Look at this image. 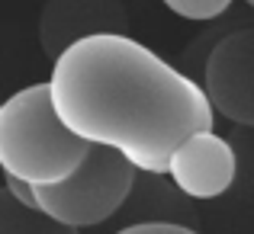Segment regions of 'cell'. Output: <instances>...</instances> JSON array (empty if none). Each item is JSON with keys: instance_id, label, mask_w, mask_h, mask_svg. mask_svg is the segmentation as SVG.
Instances as JSON below:
<instances>
[{"instance_id": "6da1fadb", "label": "cell", "mask_w": 254, "mask_h": 234, "mask_svg": "<svg viewBox=\"0 0 254 234\" xmlns=\"http://www.w3.org/2000/svg\"><path fill=\"white\" fill-rule=\"evenodd\" d=\"M49 93L77 138L119 151L151 177L168 170L171 151L187 135L212 129L216 119L199 80L129 32L71 42L52 61Z\"/></svg>"}, {"instance_id": "7a4b0ae2", "label": "cell", "mask_w": 254, "mask_h": 234, "mask_svg": "<svg viewBox=\"0 0 254 234\" xmlns=\"http://www.w3.org/2000/svg\"><path fill=\"white\" fill-rule=\"evenodd\" d=\"M90 144L55 112L45 84H29L0 103V170L29 186H52L77 170Z\"/></svg>"}, {"instance_id": "3957f363", "label": "cell", "mask_w": 254, "mask_h": 234, "mask_svg": "<svg viewBox=\"0 0 254 234\" xmlns=\"http://www.w3.org/2000/svg\"><path fill=\"white\" fill-rule=\"evenodd\" d=\"M135 177L138 170L129 157L103 144H90L71 177L52 186H36V205L74 231L93 228L126 205L129 192L135 189Z\"/></svg>"}, {"instance_id": "277c9868", "label": "cell", "mask_w": 254, "mask_h": 234, "mask_svg": "<svg viewBox=\"0 0 254 234\" xmlns=\"http://www.w3.org/2000/svg\"><path fill=\"white\" fill-rule=\"evenodd\" d=\"M203 90L216 112L254 129V29H235L216 42L203 64Z\"/></svg>"}, {"instance_id": "5b68a950", "label": "cell", "mask_w": 254, "mask_h": 234, "mask_svg": "<svg viewBox=\"0 0 254 234\" xmlns=\"http://www.w3.org/2000/svg\"><path fill=\"white\" fill-rule=\"evenodd\" d=\"M238 157L229 138L212 129H199L187 135L168 157V177L184 196L190 199H216L235 183Z\"/></svg>"}, {"instance_id": "8992f818", "label": "cell", "mask_w": 254, "mask_h": 234, "mask_svg": "<svg viewBox=\"0 0 254 234\" xmlns=\"http://www.w3.org/2000/svg\"><path fill=\"white\" fill-rule=\"evenodd\" d=\"M126 6L119 0H49L39 19V42L55 61L71 42L93 32H126Z\"/></svg>"}, {"instance_id": "52a82bcc", "label": "cell", "mask_w": 254, "mask_h": 234, "mask_svg": "<svg viewBox=\"0 0 254 234\" xmlns=\"http://www.w3.org/2000/svg\"><path fill=\"white\" fill-rule=\"evenodd\" d=\"M0 234H77V231L49 218L42 209L23 205L19 199H13L6 186H0Z\"/></svg>"}, {"instance_id": "ba28073f", "label": "cell", "mask_w": 254, "mask_h": 234, "mask_svg": "<svg viewBox=\"0 0 254 234\" xmlns=\"http://www.w3.org/2000/svg\"><path fill=\"white\" fill-rule=\"evenodd\" d=\"M164 6L180 19H193V23H206V19L222 16L232 6V0H161Z\"/></svg>"}, {"instance_id": "9c48e42d", "label": "cell", "mask_w": 254, "mask_h": 234, "mask_svg": "<svg viewBox=\"0 0 254 234\" xmlns=\"http://www.w3.org/2000/svg\"><path fill=\"white\" fill-rule=\"evenodd\" d=\"M116 234H199V231L177 225V222H135V225L119 228Z\"/></svg>"}, {"instance_id": "30bf717a", "label": "cell", "mask_w": 254, "mask_h": 234, "mask_svg": "<svg viewBox=\"0 0 254 234\" xmlns=\"http://www.w3.org/2000/svg\"><path fill=\"white\" fill-rule=\"evenodd\" d=\"M3 186L13 192V199H19L23 205H32V209H39V205H36V186L23 183V180H16V177H3Z\"/></svg>"}]
</instances>
